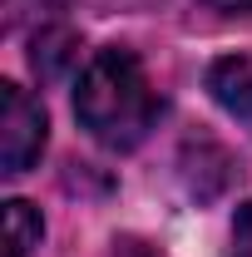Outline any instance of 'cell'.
Wrapping results in <instances>:
<instances>
[{
  "instance_id": "6da1fadb",
  "label": "cell",
  "mask_w": 252,
  "mask_h": 257,
  "mask_svg": "<svg viewBox=\"0 0 252 257\" xmlns=\"http://www.w3.org/2000/svg\"><path fill=\"white\" fill-rule=\"evenodd\" d=\"M74 114L89 128L94 144L114 149V154L139 149L158 119V94L144 74V64H139V55L119 50V45L99 50L74 84Z\"/></svg>"
},
{
  "instance_id": "7a4b0ae2",
  "label": "cell",
  "mask_w": 252,
  "mask_h": 257,
  "mask_svg": "<svg viewBox=\"0 0 252 257\" xmlns=\"http://www.w3.org/2000/svg\"><path fill=\"white\" fill-rule=\"evenodd\" d=\"M45 109L20 84H0V173H25L45 154Z\"/></svg>"
},
{
  "instance_id": "3957f363",
  "label": "cell",
  "mask_w": 252,
  "mask_h": 257,
  "mask_svg": "<svg viewBox=\"0 0 252 257\" xmlns=\"http://www.w3.org/2000/svg\"><path fill=\"white\" fill-rule=\"evenodd\" d=\"M208 89L242 128H252V55H222L208 69Z\"/></svg>"
},
{
  "instance_id": "277c9868",
  "label": "cell",
  "mask_w": 252,
  "mask_h": 257,
  "mask_svg": "<svg viewBox=\"0 0 252 257\" xmlns=\"http://www.w3.org/2000/svg\"><path fill=\"white\" fill-rule=\"evenodd\" d=\"M74 64H79V35L69 25H40V35L30 40V69L45 84H55Z\"/></svg>"
},
{
  "instance_id": "5b68a950",
  "label": "cell",
  "mask_w": 252,
  "mask_h": 257,
  "mask_svg": "<svg viewBox=\"0 0 252 257\" xmlns=\"http://www.w3.org/2000/svg\"><path fill=\"white\" fill-rule=\"evenodd\" d=\"M5 223H10V247H15V252H30V247H40L45 223H40V213H35L25 198H10V203H5Z\"/></svg>"
},
{
  "instance_id": "8992f818",
  "label": "cell",
  "mask_w": 252,
  "mask_h": 257,
  "mask_svg": "<svg viewBox=\"0 0 252 257\" xmlns=\"http://www.w3.org/2000/svg\"><path fill=\"white\" fill-rule=\"evenodd\" d=\"M227 257H252V203L237 208V218H232V247Z\"/></svg>"
},
{
  "instance_id": "52a82bcc",
  "label": "cell",
  "mask_w": 252,
  "mask_h": 257,
  "mask_svg": "<svg viewBox=\"0 0 252 257\" xmlns=\"http://www.w3.org/2000/svg\"><path fill=\"white\" fill-rule=\"evenodd\" d=\"M208 10H222V15H252V0H203Z\"/></svg>"
},
{
  "instance_id": "ba28073f",
  "label": "cell",
  "mask_w": 252,
  "mask_h": 257,
  "mask_svg": "<svg viewBox=\"0 0 252 257\" xmlns=\"http://www.w3.org/2000/svg\"><path fill=\"white\" fill-rule=\"evenodd\" d=\"M114 257H158V252H154V247H144V242H119Z\"/></svg>"
},
{
  "instance_id": "9c48e42d",
  "label": "cell",
  "mask_w": 252,
  "mask_h": 257,
  "mask_svg": "<svg viewBox=\"0 0 252 257\" xmlns=\"http://www.w3.org/2000/svg\"><path fill=\"white\" fill-rule=\"evenodd\" d=\"M10 257H25V252H15V247H10Z\"/></svg>"
}]
</instances>
